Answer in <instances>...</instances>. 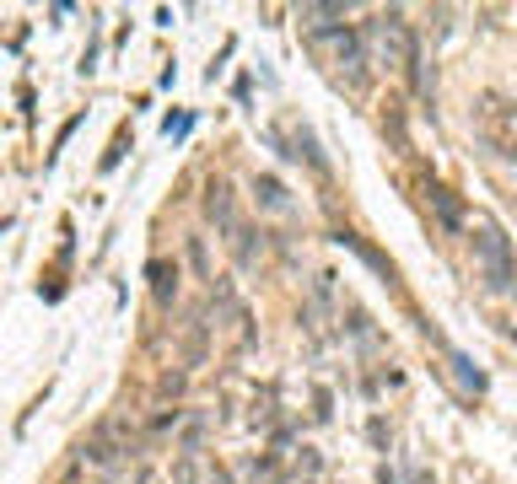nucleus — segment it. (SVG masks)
<instances>
[{"mask_svg": "<svg viewBox=\"0 0 517 484\" xmlns=\"http://www.w3.org/2000/svg\"><path fill=\"white\" fill-rule=\"evenodd\" d=\"M431 204H436V216H442V227H459L464 221V211H459V199H452L442 183H431Z\"/></svg>", "mask_w": 517, "mask_h": 484, "instance_id": "6e6552de", "label": "nucleus"}, {"mask_svg": "<svg viewBox=\"0 0 517 484\" xmlns=\"http://www.w3.org/2000/svg\"><path fill=\"white\" fill-rule=\"evenodd\" d=\"M173 484H200V463H194V452H183L173 463Z\"/></svg>", "mask_w": 517, "mask_h": 484, "instance_id": "9d476101", "label": "nucleus"}, {"mask_svg": "<svg viewBox=\"0 0 517 484\" xmlns=\"http://www.w3.org/2000/svg\"><path fill=\"white\" fill-rule=\"evenodd\" d=\"M189 264L200 269V274H211V258H205V242L200 237H189Z\"/></svg>", "mask_w": 517, "mask_h": 484, "instance_id": "9b49d317", "label": "nucleus"}, {"mask_svg": "<svg viewBox=\"0 0 517 484\" xmlns=\"http://www.w3.org/2000/svg\"><path fill=\"white\" fill-rule=\"evenodd\" d=\"M480 119H485V141L517 162V103H506L501 92H485L480 97Z\"/></svg>", "mask_w": 517, "mask_h": 484, "instance_id": "f03ea898", "label": "nucleus"}, {"mask_svg": "<svg viewBox=\"0 0 517 484\" xmlns=\"http://www.w3.org/2000/svg\"><path fill=\"white\" fill-rule=\"evenodd\" d=\"M227 232H232V258H237V264H243V269H248V264H253V258H258V253H265V242H253V237H258V232H253V227H243V221H232V227H227Z\"/></svg>", "mask_w": 517, "mask_h": 484, "instance_id": "39448f33", "label": "nucleus"}, {"mask_svg": "<svg viewBox=\"0 0 517 484\" xmlns=\"http://www.w3.org/2000/svg\"><path fill=\"white\" fill-rule=\"evenodd\" d=\"M447 361H452V372H459V382H469L475 393L485 388V372H480V366H475V361H469L464 350H447Z\"/></svg>", "mask_w": 517, "mask_h": 484, "instance_id": "1a4fd4ad", "label": "nucleus"}, {"mask_svg": "<svg viewBox=\"0 0 517 484\" xmlns=\"http://www.w3.org/2000/svg\"><path fill=\"white\" fill-rule=\"evenodd\" d=\"M205 216H211L216 227H232V188H227L221 178L205 188Z\"/></svg>", "mask_w": 517, "mask_h": 484, "instance_id": "423d86ee", "label": "nucleus"}, {"mask_svg": "<svg viewBox=\"0 0 517 484\" xmlns=\"http://www.w3.org/2000/svg\"><path fill=\"white\" fill-rule=\"evenodd\" d=\"M81 457H87V463H113V457H119V426L92 431V436H87V447H81Z\"/></svg>", "mask_w": 517, "mask_h": 484, "instance_id": "7ed1b4c3", "label": "nucleus"}, {"mask_svg": "<svg viewBox=\"0 0 517 484\" xmlns=\"http://www.w3.org/2000/svg\"><path fill=\"white\" fill-rule=\"evenodd\" d=\"M151 291H157V302H173V291H178V264H167V258H157L151 269Z\"/></svg>", "mask_w": 517, "mask_h": 484, "instance_id": "0eeeda50", "label": "nucleus"}, {"mask_svg": "<svg viewBox=\"0 0 517 484\" xmlns=\"http://www.w3.org/2000/svg\"><path fill=\"white\" fill-rule=\"evenodd\" d=\"M253 194H258V204H265V211H291L286 183H281V178H270V173H258V178H253Z\"/></svg>", "mask_w": 517, "mask_h": 484, "instance_id": "20e7f679", "label": "nucleus"}, {"mask_svg": "<svg viewBox=\"0 0 517 484\" xmlns=\"http://www.w3.org/2000/svg\"><path fill=\"white\" fill-rule=\"evenodd\" d=\"M211 484H232V473H227V468H216V473H211Z\"/></svg>", "mask_w": 517, "mask_h": 484, "instance_id": "f8f14e48", "label": "nucleus"}, {"mask_svg": "<svg viewBox=\"0 0 517 484\" xmlns=\"http://www.w3.org/2000/svg\"><path fill=\"white\" fill-rule=\"evenodd\" d=\"M475 258H480V269H485V286H490V291H512V286H517L512 248H506V237H501L496 227H480V232H475Z\"/></svg>", "mask_w": 517, "mask_h": 484, "instance_id": "f257e3e1", "label": "nucleus"}]
</instances>
